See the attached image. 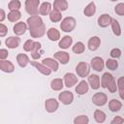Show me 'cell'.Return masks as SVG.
<instances>
[{
	"mask_svg": "<svg viewBox=\"0 0 124 124\" xmlns=\"http://www.w3.org/2000/svg\"><path fill=\"white\" fill-rule=\"evenodd\" d=\"M76 19L72 16H67L65 18L62 19L61 23H60V28L63 32H71L75 29L76 27Z\"/></svg>",
	"mask_w": 124,
	"mask_h": 124,
	"instance_id": "6da1fadb",
	"label": "cell"
},
{
	"mask_svg": "<svg viewBox=\"0 0 124 124\" xmlns=\"http://www.w3.org/2000/svg\"><path fill=\"white\" fill-rule=\"evenodd\" d=\"M40 0H25V11L30 16H38Z\"/></svg>",
	"mask_w": 124,
	"mask_h": 124,
	"instance_id": "7a4b0ae2",
	"label": "cell"
},
{
	"mask_svg": "<svg viewBox=\"0 0 124 124\" xmlns=\"http://www.w3.org/2000/svg\"><path fill=\"white\" fill-rule=\"evenodd\" d=\"M76 72L78 77L85 78L89 75V72H90L89 65L86 62H79L76 67Z\"/></svg>",
	"mask_w": 124,
	"mask_h": 124,
	"instance_id": "3957f363",
	"label": "cell"
},
{
	"mask_svg": "<svg viewBox=\"0 0 124 124\" xmlns=\"http://www.w3.org/2000/svg\"><path fill=\"white\" fill-rule=\"evenodd\" d=\"M92 102H93L94 105H96L98 107H102V106H104V105L107 104V102H108V96L105 93H103V92H98V93H96V94L93 95Z\"/></svg>",
	"mask_w": 124,
	"mask_h": 124,
	"instance_id": "277c9868",
	"label": "cell"
},
{
	"mask_svg": "<svg viewBox=\"0 0 124 124\" xmlns=\"http://www.w3.org/2000/svg\"><path fill=\"white\" fill-rule=\"evenodd\" d=\"M27 24H28V28L30 30V29H34V28H37V27L43 25L44 22H43V19L41 16H31L30 17L27 18Z\"/></svg>",
	"mask_w": 124,
	"mask_h": 124,
	"instance_id": "5b68a950",
	"label": "cell"
},
{
	"mask_svg": "<svg viewBox=\"0 0 124 124\" xmlns=\"http://www.w3.org/2000/svg\"><path fill=\"white\" fill-rule=\"evenodd\" d=\"M59 101L64 105H70L74 100V95L70 91H63L58 95Z\"/></svg>",
	"mask_w": 124,
	"mask_h": 124,
	"instance_id": "8992f818",
	"label": "cell"
},
{
	"mask_svg": "<svg viewBox=\"0 0 124 124\" xmlns=\"http://www.w3.org/2000/svg\"><path fill=\"white\" fill-rule=\"evenodd\" d=\"M45 107H46V109L47 112H54L57 110L58 107H59V103L58 101H56L54 98H50V99H47L45 103Z\"/></svg>",
	"mask_w": 124,
	"mask_h": 124,
	"instance_id": "52a82bcc",
	"label": "cell"
},
{
	"mask_svg": "<svg viewBox=\"0 0 124 124\" xmlns=\"http://www.w3.org/2000/svg\"><path fill=\"white\" fill-rule=\"evenodd\" d=\"M78 82V77L73 73H67L64 76V83L67 87H73Z\"/></svg>",
	"mask_w": 124,
	"mask_h": 124,
	"instance_id": "ba28073f",
	"label": "cell"
},
{
	"mask_svg": "<svg viewBox=\"0 0 124 124\" xmlns=\"http://www.w3.org/2000/svg\"><path fill=\"white\" fill-rule=\"evenodd\" d=\"M90 64H91V67L93 68V70H95V71H97V72L103 71L104 66H105L103 58H102V57H99V56H96V57L92 58Z\"/></svg>",
	"mask_w": 124,
	"mask_h": 124,
	"instance_id": "9c48e42d",
	"label": "cell"
},
{
	"mask_svg": "<svg viewBox=\"0 0 124 124\" xmlns=\"http://www.w3.org/2000/svg\"><path fill=\"white\" fill-rule=\"evenodd\" d=\"M53 57L63 65H66L70 60V55L66 51H57L53 54Z\"/></svg>",
	"mask_w": 124,
	"mask_h": 124,
	"instance_id": "30bf717a",
	"label": "cell"
},
{
	"mask_svg": "<svg viewBox=\"0 0 124 124\" xmlns=\"http://www.w3.org/2000/svg\"><path fill=\"white\" fill-rule=\"evenodd\" d=\"M0 70L5 73H13L15 71V66L11 61L0 59Z\"/></svg>",
	"mask_w": 124,
	"mask_h": 124,
	"instance_id": "8fae6325",
	"label": "cell"
},
{
	"mask_svg": "<svg viewBox=\"0 0 124 124\" xmlns=\"http://www.w3.org/2000/svg\"><path fill=\"white\" fill-rule=\"evenodd\" d=\"M30 63H31V65L34 66L41 74H43V75H45V76H49V75L51 74V70H50L48 67H46V65L41 64V63L36 62V61H32V62H30Z\"/></svg>",
	"mask_w": 124,
	"mask_h": 124,
	"instance_id": "7c38bea8",
	"label": "cell"
},
{
	"mask_svg": "<svg viewBox=\"0 0 124 124\" xmlns=\"http://www.w3.org/2000/svg\"><path fill=\"white\" fill-rule=\"evenodd\" d=\"M14 33L17 36H21L25 33V31L27 30V24L23 21H19L17 23H16L14 25Z\"/></svg>",
	"mask_w": 124,
	"mask_h": 124,
	"instance_id": "4fadbf2b",
	"label": "cell"
},
{
	"mask_svg": "<svg viewBox=\"0 0 124 124\" xmlns=\"http://www.w3.org/2000/svg\"><path fill=\"white\" fill-rule=\"evenodd\" d=\"M46 33V26H45V23L37 28H34V29H30V36L32 38H41L45 35Z\"/></svg>",
	"mask_w": 124,
	"mask_h": 124,
	"instance_id": "5bb4252c",
	"label": "cell"
},
{
	"mask_svg": "<svg viewBox=\"0 0 124 124\" xmlns=\"http://www.w3.org/2000/svg\"><path fill=\"white\" fill-rule=\"evenodd\" d=\"M111 16L108 14H104V15H101L99 17H98V25L100 27H108L109 24H110V20H111Z\"/></svg>",
	"mask_w": 124,
	"mask_h": 124,
	"instance_id": "9a60e30c",
	"label": "cell"
},
{
	"mask_svg": "<svg viewBox=\"0 0 124 124\" xmlns=\"http://www.w3.org/2000/svg\"><path fill=\"white\" fill-rule=\"evenodd\" d=\"M88 83L91 86L92 89L97 90L100 88L101 84H100V77L97 75H90L88 78Z\"/></svg>",
	"mask_w": 124,
	"mask_h": 124,
	"instance_id": "2e32d148",
	"label": "cell"
},
{
	"mask_svg": "<svg viewBox=\"0 0 124 124\" xmlns=\"http://www.w3.org/2000/svg\"><path fill=\"white\" fill-rule=\"evenodd\" d=\"M100 45H101V39L99 37H97V36L91 37L89 39V41H88V44H87L88 48L90 50H92V51L98 49V47L100 46Z\"/></svg>",
	"mask_w": 124,
	"mask_h": 124,
	"instance_id": "e0dca14e",
	"label": "cell"
},
{
	"mask_svg": "<svg viewBox=\"0 0 124 124\" xmlns=\"http://www.w3.org/2000/svg\"><path fill=\"white\" fill-rule=\"evenodd\" d=\"M43 64L44 65H46V67H48L51 71H54V72H56L57 70H58V67H59V65H58V62H56V60L54 59V58H45L44 60H43Z\"/></svg>",
	"mask_w": 124,
	"mask_h": 124,
	"instance_id": "ac0fdd59",
	"label": "cell"
},
{
	"mask_svg": "<svg viewBox=\"0 0 124 124\" xmlns=\"http://www.w3.org/2000/svg\"><path fill=\"white\" fill-rule=\"evenodd\" d=\"M5 44L9 48H16L19 46L20 39L18 37H9L8 39H6Z\"/></svg>",
	"mask_w": 124,
	"mask_h": 124,
	"instance_id": "d6986e66",
	"label": "cell"
},
{
	"mask_svg": "<svg viewBox=\"0 0 124 124\" xmlns=\"http://www.w3.org/2000/svg\"><path fill=\"white\" fill-rule=\"evenodd\" d=\"M89 89V85L85 80H81L77 86H76V92L78 95H84L85 93H87Z\"/></svg>",
	"mask_w": 124,
	"mask_h": 124,
	"instance_id": "ffe728a7",
	"label": "cell"
},
{
	"mask_svg": "<svg viewBox=\"0 0 124 124\" xmlns=\"http://www.w3.org/2000/svg\"><path fill=\"white\" fill-rule=\"evenodd\" d=\"M53 9L59 11V12H63L66 11L68 9V2L67 0H54L53 2Z\"/></svg>",
	"mask_w": 124,
	"mask_h": 124,
	"instance_id": "44dd1931",
	"label": "cell"
},
{
	"mask_svg": "<svg viewBox=\"0 0 124 124\" xmlns=\"http://www.w3.org/2000/svg\"><path fill=\"white\" fill-rule=\"evenodd\" d=\"M73 43V39L72 37L70 36H64L60 41H59V44H58V46L60 48H63V49H67L71 46Z\"/></svg>",
	"mask_w": 124,
	"mask_h": 124,
	"instance_id": "7402d4cb",
	"label": "cell"
},
{
	"mask_svg": "<svg viewBox=\"0 0 124 124\" xmlns=\"http://www.w3.org/2000/svg\"><path fill=\"white\" fill-rule=\"evenodd\" d=\"M108 108L110 109V111L112 112H116L119 111L122 108V103L116 99H112L109 101L108 103Z\"/></svg>",
	"mask_w": 124,
	"mask_h": 124,
	"instance_id": "603a6c76",
	"label": "cell"
},
{
	"mask_svg": "<svg viewBox=\"0 0 124 124\" xmlns=\"http://www.w3.org/2000/svg\"><path fill=\"white\" fill-rule=\"evenodd\" d=\"M46 35H47L48 39L52 42L58 41L60 39V32L55 28H49L46 32Z\"/></svg>",
	"mask_w": 124,
	"mask_h": 124,
	"instance_id": "cb8c5ba5",
	"label": "cell"
},
{
	"mask_svg": "<svg viewBox=\"0 0 124 124\" xmlns=\"http://www.w3.org/2000/svg\"><path fill=\"white\" fill-rule=\"evenodd\" d=\"M50 11H51V4L49 2H44V3L41 4L40 9H39L40 15H42V16H47V15H49Z\"/></svg>",
	"mask_w": 124,
	"mask_h": 124,
	"instance_id": "d4e9b609",
	"label": "cell"
},
{
	"mask_svg": "<svg viewBox=\"0 0 124 124\" xmlns=\"http://www.w3.org/2000/svg\"><path fill=\"white\" fill-rule=\"evenodd\" d=\"M16 61H17V64L21 68H24L29 63V57L26 54H24V53H19L16 56Z\"/></svg>",
	"mask_w": 124,
	"mask_h": 124,
	"instance_id": "484cf974",
	"label": "cell"
},
{
	"mask_svg": "<svg viewBox=\"0 0 124 124\" xmlns=\"http://www.w3.org/2000/svg\"><path fill=\"white\" fill-rule=\"evenodd\" d=\"M96 13V6L94 2H90L83 10V14L86 16H92Z\"/></svg>",
	"mask_w": 124,
	"mask_h": 124,
	"instance_id": "4316f807",
	"label": "cell"
},
{
	"mask_svg": "<svg viewBox=\"0 0 124 124\" xmlns=\"http://www.w3.org/2000/svg\"><path fill=\"white\" fill-rule=\"evenodd\" d=\"M106 118H107V115H106V113H105L103 110H101V109H96V110L94 111V119H95L96 122H98V123H103V122L106 121Z\"/></svg>",
	"mask_w": 124,
	"mask_h": 124,
	"instance_id": "83f0119b",
	"label": "cell"
},
{
	"mask_svg": "<svg viewBox=\"0 0 124 124\" xmlns=\"http://www.w3.org/2000/svg\"><path fill=\"white\" fill-rule=\"evenodd\" d=\"M63 80L61 78H54L50 82V87L54 91H59L63 88Z\"/></svg>",
	"mask_w": 124,
	"mask_h": 124,
	"instance_id": "f1b7e54d",
	"label": "cell"
},
{
	"mask_svg": "<svg viewBox=\"0 0 124 124\" xmlns=\"http://www.w3.org/2000/svg\"><path fill=\"white\" fill-rule=\"evenodd\" d=\"M49 19L52 21V22H59L61 19H62V16H61V13L55 9L51 10L50 13H49Z\"/></svg>",
	"mask_w": 124,
	"mask_h": 124,
	"instance_id": "f546056e",
	"label": "cell"
},
{
	"mask_svg": "<svg viewBox=\"0 0 124 124\" xmlns=\"http://www.w3.org/2000/svg\"><path fill=\"white\" fill-rule=\"evenodd\" d=\"M41 46H42L41 43H39V42H34V46H33V49L31 50V55H32V58H33V59H39V58L41 57V54H40V52H39Z\"/></svg>",
	"mask_w": 124,
	"mask_h": 124,
	"instance_id": "4dcf8cb0",
	"label": "cell"
},
{
	"mask_svg": "<svg viewBox=\"0 0 124 124\" xmlns=\"http://www.w3.org/2000/svg\"><path fill=\"white\" fill-rule=\"evenodd\" d=\"M110 25H111V29H112L114 35L120 36V35H121V28H120L119 22H118L116 19L111 18V20H110Z\"/></svg>",
	"mask_w": 124,
	"mask_h": 124,
	"instance_id": "1f68e13d",
	"label": "cell"
},
{
	"mask_svg": "<svg viewBox=\"0 0 124 124\" xmlns=\"http://www.w3.org/2000/svg\"><path fill=\"white\" fill-rule=\"evenodd\" d=\"M21 17V14L18 10L16 11H11L9 14H8V19L11 21V22H16L17 21L19 18Z\"/></svg>",
	"mask_w": 124,
	"mask_h": 124,
	"instance_id": "d6a6232c",
	"label": "cell"
},
{
	"mask_svg": "<svg viewBox=\"0 0 124 124\" xmlns=\"http://www.w3.org/2000/svg\"><path fill=\"white\" fill-rule=\"evenodd\" d=\"M113 77H112V75L111 74H109V73H104V75H103V77H102V78H101V86L102 87H104V88H106L107 87V85H108V83L110 81V79L112 78Z\"/></svg>",
	"mask_w": 124,
	"mask_h": 124,
	"instance_id": "836d02e7",
	"label": "cell"
},
{
	"mask_svg": "<svg viewBox=\"0 0 124 124\" xmlns=\"http://www.w3.org/2000/svg\"><path fill=\"white\" fill-rule=\"evenodd\" d=\"M21 7V3L19 0H11L10 3L8 4V9L10 11H16L19 10Z\"/></svg>",
	"mask_w": 124,
	"mask_h": 124,
	"instance_id": "e575fe53",
	"label": "cell"
},
{
	"mask_svg": "<svg viewBox=\"0 0 124 124\" xmlns=\"http://www.w3.org/2000/svg\"><path fill=\"white\" fill-rule=\"evenodd\" d=\"M73 52L77 53V54H80L82 52H84V49H85V46L84 45L81 43V42H78L75 44V46H73Z\"/></svg>",
	"mask_w": 124,
	"mask_h": 124,
	"instance_id": "d590c367",
	"label": "cell"
},
{
	"mask_svg": "<svg viewBox=\"0 0 124 124\" xmlns=\"http://www.w3.org/2000/svg\"><path fill=\"white\" fill-rule=\"evenodd\" d=\"M106 67L108 69V70H111V71H115L117 68H118V62L114 59H108L106 61Z\"/></svg>",
	"mask_w": 124,
	"mask_h": 124,
	"instance_id": "8d00e7d4",
	"label": "cell"
},
{
	"mask_svg": "<svg viewBox=\"0 0 124 124\" xmlns=\"http://www.w3.org/2000/svg\"><path fill=\"white\" fill-rule=\"evenodd\" d=\"M117 89H119V95L120 98L123 99V91H124V77H120L119 79L117 80Z\"/></svg>",
	"mask_w": 124,
	"mask_h": 124,
	"instance_id": "74e56055",
	"label": "cell"
},
{
	"mask_svg": "<svg viewBox=\"0 0 124 124\" xmlns=\"http://www.w3.org/2000/svg\"><path fill=\"white\" fill-rule=\"evenodd\" d=\"M106 88H108L110 93L116 92V90H117V84H116V81H115L114 78H112L110 79V81L108 83V85H107Z\"/></svg>",
	"mask_w": 124,
	"mask_h": 124,
	"instance_id": "f35d334b",
	"label": "cell"
},
{
	"mask_svg": "<svg viewBox=\"0 0 124 124\" xmlns=\"http://www.w3.org/2000/svg\"><path fill=\"white\" fill-rule=\"evenodd\" d=\"M89 122V119L86 115H79L74 119L75 124H87Z\"/></svg>",
	"mask_w": 124,
	"mask_h": 124,
	"instance_id": "ab89813d",
	"label": "cell"
},
{
	"mask_svg": "<svg viewBox=\"0 0 124 124\" xmlns=\"http://www.w3.org/2000/svg\"><path fill=\"white\" fill-rule=\"evenodd\" d=\"M114 11H115V13H116L118 16H124V4H123V3L117 4V5L114 7Z\"/></svg>",
	"mask_w": 124,
	"mask_h": 124,
	"instance_id": "60d3db41",
	"label": "cell"
},
{
	"mask_svg": "<svg viewBox=\"0 0 124 124\" xmlns=\"http://www.w3.org/2000/svg\"><path fill=\"white\" fill-rule=\"evenodd\" d=\"M33 46H34V41L32 40H27L23 45V48L25 51H31L33 49Z\"/></svg>",
	"mask_w": 124,
	"mask_h": 124,
	"instance_id": "b9f144b4",
	"label": "cell"
},
{
	"mask_svg": "<svg viewBox=\"0 0 124 124\" xmlns=\"http://www.w3.org/2000/svg\"><path fill=\"white\" fill-rule=\"evenodd\" d=\"M112 58H119L121 56V50L119 48H112L110 50V54H109Z\"/></svg>",
	"mask_w": 124,
	"mask_h": 124,
	"instance_id": "7bdbcfd3",
	"label": "cell"
},
{
	"mask_svg": "<svg viewBox=\"0 0 124 124\" xmlns=\"http://www.w3.org/2000/svg\"><path fill=\"white\" fill-rule=\"evenodd\" d=\"M8 33V28L3 23H0V37H5Z\"/></svg>",
	"mask_w": 124,
	"mask_h": 124,
	"instance_id": "ee69618b",
	"label": "cell"
},
{
	"mask_svg": "<svg viewBox=\"0 0 124 124\" xmlns=\"http://www.w3.org/2000/svg\"><path fill=\"white\" fill-rule=\"evenodd\" d=\"M8 55H9V52H8V50L7 49H5V48H1L0 49V59H6L7 57H8Z\"/></svg>",
	"mask_w": 124,
	"mask_h": 124,
	"instance_id": "f6af8a7d",
	"label": "cell"
},
{
	"mask_svg": "<svg viewBox=\"0 0 124 124\" xmlns=\"http://www.w3.org/2000/svg\"><path fill=\"white\" fill-rule=\"evenodd\" d=\"M115 123L116 124H122V123H124V119L120 116H116L111 120V124H115Z\"/></svg>",
	"mask_w": 124,
	"mask_h": 124,
	"instance_id": "bcb514c9",
	"label": "cell"
},
{
	"mask_svg": "<svg viewBox=\"0 0 124 124\" xmlns=\"http://www.w3.org/2000/svg\"><path fill=\"white\" fill-rule=\"evenodd\" d=\"M6 18V13L3 9H0V22Z\"/></svg>",
	"mask_w": 124,
	"mask_h": 124,
	"instance_id": "7dc6e473",
	"label": "cell"
},
{
	"mask_svg": "<svg viewBox=\"0 0 124 124\" xmlns=\"http://www.w3.org/2000/svg\"><path fill=\"white\" fill-rule=\"evenodd\" d=\"M110 1H117V0H110Z\"/></svg>",
	"mask_w": 124,
	"mask_h": 124,
	"instance_id": "c3c4849f",
	"label": "cell"
},
{
	"mask_svg": "<svg viewBox=\"0 0 124 124\" xmlns=\"http://www.w3.org/2000/svg\"><path fill=\"white\" fill-rule=\"evenodd\" d=\"M0 46H1V41H0Z\"/></svg>",
	"mask_w": 124,
	"mask_h": 124,
	"instance_id": "681fc988",
	"label": "cell"
}]
</instances>
